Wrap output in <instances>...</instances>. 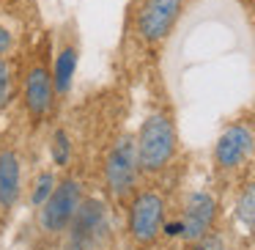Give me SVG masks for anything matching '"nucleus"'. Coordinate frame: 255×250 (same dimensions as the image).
I'll return each mask as SVG.
<instances>
[{"label": "nucleus", "instance_id": "9d476101", "mask_svg": "<svg viewBox=\"0 0 255 250\" xmlns=\"http://www.w3.org/2000/svg\"><path fill=\"white\" fill-rule=\"evenodd\" d=\"M19 182H22V173H19V160L14 151H3L0 154V204L14 206V201L19 198Z\"/></svg>", "mask_w": 255, "mask_h": 250}, {"label": "nucleus", "instance_id": "9b49d317", "mask_svg": "<svg viewBox=\"0 0 255 250\" xmlns=\"http://www.w3.org/2000/svg\"><path fill=\"white\" fill-rule=\"evenodd\" d=\"M74 66H77V52H74V47H63L61 55H58V63H55V74H52V85H55L58 94H66L72 88Z\"/></svg>", "mask_w": 255, "mask_h": 250}, {"label": "nucleus", "instance_id": "39448f33", "mask_svg": "<svg viewBox=\"0 0 255 250\" xmlns=\"http://www.w3.org/2000/svg\"><path fill=\"white\" fill-rule=\"evenodd\" d=\"M162 217H165V204L156 193H140L132 201V209H129V234H132L134 242L148 245L156 239L162 228Z\"/></svg>", "mask_w": 255, "mask_h": 250}, {"label": "nucleus", "instance_id": "ddd939ff", "mask_svg": "<svg viewBox=\"0 0 255 250\" xmlns=\"http://www.w3.org/2000/svg\"><path fill=\"white\" fill-rule=\"evenodd\" d=\"M8 96H11V72H8V63L0 55V107L8 102Z\"/></svg>", "mask_w": 255, "mask_h": 250}, {"label": "nucleus", "instance_id": "1a4fd4ad", "mask_svg": "<svg viewBox=\"0 0 255 250\" xmlns=\"http://www.w3.org/2000/svg\"><path fill=\"white\" fill-rule=\"evenodd\" d=\"M253 151V135L247 127H228L217 140L214 157L222 168H236Z\"/></svg>", "mask_w": 255, "mask_h": 250}, {"label": "nucleus", "instance_id": "dca6fc26", "mask_svg": "<svg viewBox=\"0 0 255 250\" xmlns=\"http://www.w3.org/2000/svg\"><path fill=\"white\" fill-rule=\"evenodd\" d=\"M69 140H66V135H63V132H58L55 135V160L58 162H63V160H66V151H69Z\"/></svg>", "mask_w": 255, "mask_h": 250}, {"label": "nucleus", "instance_id": "20e7f679", "mask_svg": "<svg viewBox=\"0 0 255 250\" xmlns=\"http://www.w3.org/2000/svg\"><path fill=\"white\" fill-rule=\"evenodd\" d=\"M137 149H134L132 138H121L107 154V165H105V176H107V187L113 190V195L124 198L132 190L134 176H137Z\"/></svg>", "mask_w": 255, "mask_h": 250}, {"label": "nucleus", "instance_id": "a211bd4d", "mask_svg": "<svg viewBox=\"0 0 255 250\" xmlns=\"http://www.w3.org/2000/svg\"><path fill=\"white\" fill-rule=\"evenodd\" d=\"M63 250H83V248H77V245L72 242V245H69V248H63Z\"/></svg>", "mask_w": 255, "mask_h": 250}, {"label": "nucleus", "instance_id": "6e6552de", "mask_svg": "<svg viewBox=\"0 0 255 250\" xmlns=\"http://www.w3.org/2000/svg\"><path fill=\"white\" fill-rule=\"evenodd\" d=\"M214 223V201L206 193H195L187 201V209H184V220H181V234L189 242H198L200 237H206Z\"/></svg>", "mask_w": 255, "mask_h": 250}, {"label": "nucleus", "instance_id": "2eb2a0df", "mask_svg": "<svg viewBox=\"0 0 255 250\" xmlns=\"http://www.w3.org/2000/svg\"><path fill=\"white\" fill-rule=\"evenodd\" d=\"M192 250H225V242L220 237H200L192 245Z\"/></svg>", "mask_w": 255, "mask_h": 250}, {"label": "nucleus", "instance_id": "4468645a", "mask_svg": "<svg viewBox=\"0 0 255 250\" xmlns=\"http://www.w3.org/2000/svg\"><path fill=\"white\" fill-rule=\"evenodd\" d=\"M52 173H41V179L36 182V193H33V204H41V201H47V195L52 193Z\"/></svg>", "mask_w": 255, "mask_h": 250}, {"label": "nucleus", "instance_id": "f257e3e1", "mask_svg": "<svg viewBox=\"0 0 255 250\" xmlns=\"http://www.w3.org/2000/svg\"><path fill=\"white\" fill-rule=\"evenodd\" d=\"M134 149H137V165L143 171L165 168L176 151V129H173L170 118L162 116V113H154V116L145 118Z\"/></svg>", "mask_w": 255, "mask_h": 250}, {"label": "nucleus", "instance_id": "f3484780", "mask_svg": "<svg viewBox=\"0 0 255 250\" xmlns=\"http://www.w3.org/2000/svg\"><path fill=\"white\" fill-rule=\"evenodd\" d=\"M11 44H14V39H11V33H8L3 25H0V55H6L8 50H11Z\"/></svg>", "mask_w": 255, "mask_h": 250}, {"label": "nucleus", "instance_id": "7ed1b4c3", "mask_svg": "<svg viewBox=\"0 0 255 250\" xmlns=\"http://www.w3.org/2000/svg\"><path fill=\"white\" fill-rule=\"evenodd\" d=\"M80 201H83V193H80V184L74 179H66L58 187H52V193L47 195L44 206H41L39 223L47 234H61L69 228L74 212H77Z\"/></svg>", "mask_w": 255, "mask_h": 250}, {"label": "nucleus", "instance_id": "f8f14e48", "mask_svg": "<svg viewBox=\"0 0 255 250\" xmlns=\"http://www.w3.org/2000/svg\"><path fill=\"white\" fill-rule=\"evenodd\" d=\"M236 215L244 226H255V184H250L236 204Z\"/></svg>", "mask_w": 255, "mask_h": 250}, {"label": "nucleus", "instance_id": "423d86ee", "mask_svg": "<svg viewBox=\"0 0 255 250\" xmlns=\"http://www.w3.org/2000/svg\"><path fill=\"white\" fill-rule=\"evenodd\" d=\"M184 0H145L137 11V33L145 41H159L170 33Z\"/></svg>", "mask_w": 255, "mask_h": 250}, {"label": "nucleus", "instance_id": "f03ea898", "mask_svg": "<svg viewBox=\"0 0 255 250\" xmlns=\"http://www.w3.org/2000/svg\"><path fill=\"white\" fill-rule=\"evenodd\" d=\"M72 242L77 248H99L110 237V217L99 198H85L80 201L77 212L72 217Z\"/></svg>", "mask_w": 255, "mask_h": 250}, {"label": "nucleus", "instance_id": "0eeeda50", "mask_svg": "<svg viewBox=\"0 0 255 250\" xmlns=\"http://www.w3.org/2000/svg\"><path fill=\"white\" fill-rule=\"evenodd\" d=\"M52 96H55V85H52V74L47 72L44 63H36L28 72V83H25V99H28V110L33 118H44L52 107Z\"/></svg>", "mask_w": 255, "mask_h": 250}]
</instances>
